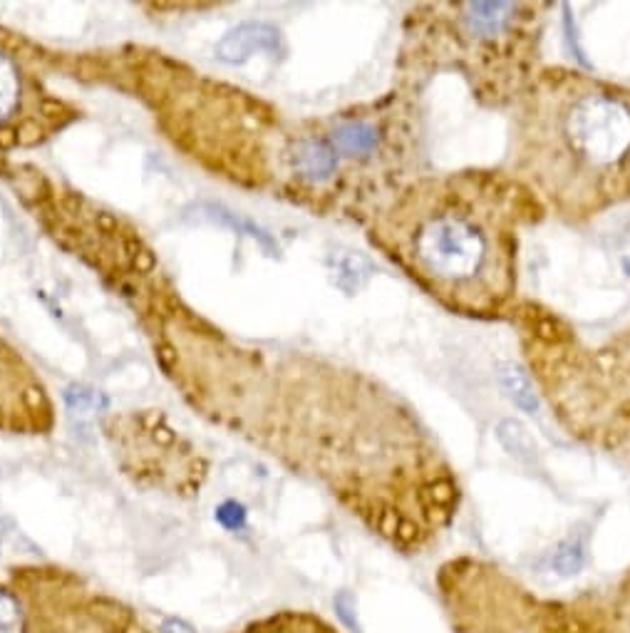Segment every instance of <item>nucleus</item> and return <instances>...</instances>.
<instances>
[{
    "instance_id": "f257e3e1",
    "label": "nucleus",
    "mask_w": 630,
    "mask_h": 633,
    "mask_svg": "<svg viewBox=\"0 0 630 633\" xmlns=\"http://www.w3.org/2000/svg\"><path fill=\"white\" fill-rule=\"evenodd\" d=\"M546 209L509 172L422 174L382 211L378 244L444 308L472 318L514 313L524 226Z\"/></svg>"
},
{
    "instance_id": "f03ea898",
    "label": "nucleus",
    "mask_w": 630,
    "mask_h": 633,
    "mask_svg": "<svg viewBox=\"0 0 630 633\" xmlns=\"http://www.w3.org/2000/svg\"><path fill=\"white\" fill-rule=\"evenodd\" d=\"M509 174L568 224L630 202V87L536 72L514 102Z\"/></svg>"
},
{
    "instance_id": "7ed1b4c3",
    "label": "nucleus",
    "mask_w": 630,
    "mask_h": 633,
    "mask_svg": "<svg viewBox=\"0 0 630 633\" xmlns=\"http://www.w3.org/2000/svg\"><path fill=\"white\" fill-rule=\"evenodd\" d=\"M546 3H430L412 13L407 53L415 82L454 70L489 107L514 105L539 63Z\"/></svg>"
},
{
    "instance_id": "20e7f679",
    "label": "nucleus",
    "mask_w": 630,
    "mask_h": 633,
    "mask_svg": "<svg viewBox=\"0 0 630 633\" xmlns=\"http://www.w3.org/2000/svg\"><path fill=\"white\" fill-rule=\"evenodd\" d=\"M437 589L454 633H630V566L601 589L541 596L502 566L459 557L440 566Z\"/></svg>"
},
{
    "instance_id": "39448f33",
    "label": "nucleus",
    "mask_w": 630,
    "mask_h": 633,
    "mask_svg": "<svg viewBox=\"0 0 630 633\" xmlns=\"http://www.w3.org/2000/svg\"><path fill=\"white\" fill-rule=\"evenodd\" d=\"M278 48V30L271 28V25H263V23H249V25H241V28L231 30L224 40L219 43V55L221 60L226 63H244L249 60L251 55L263 53H273Z\"/></svg>"
},
{
    "instance_id": "423d86ee",
    "label": "nucleus",
    "mask_w": 630,
    "mask_h": 633,
    "mask_svg": "<svg viewBox=\"0 0 630 633\" xmlns=\"http://www.w3.org/2000/svg\"><path fill=\"white\" fill-rule=\"evenodd\" d=\"M246 633H340L320 616L306 611H281L253 624Z\"/></svg>"
},
{
    "instance_id": "0eeeda50",
    "label": "nucleus",
    "mask_w": 630,
    "mask_h": 633,
    "mask_svg": "<svg viewBox=\"0 0 630 633\" xmlns=\"http://www.w3.org/2000/svg\"><path fill=\"white\" fill-rule=\"evenodd\" d=\"M588 562V539L586 534H571L566 537L554 552L549 554V571H554L561 579H568V576H576L578 571L583 569Z\"/></svg>"
},
{
    "instance_id": "6e6552de",
    "label": "nucleus",
    "mask_w": 630,
    "mask_h": 633,
    "mask_svg": "<svg viewBox=\"0 0 630 633\" xmlns=\"http://www.w3.org/2000/svg\"><path fill=\"white\" fill-rule=\"evenodd\" d=\"M497 432H499V440L504 442V447L511 452V455H516L519 460L534 462L536 442L519 420H504Z\"/></svg>"
},
{
    "instance_id": "1a4fd4ad",
    "label": "nucleus",
    "mask_w": 630,
    "mask_h": 633,
    "mask_svg": "<svg viewBox=\"0 0 630 633\" xmlns=\"http://www.w3.org/2000/svg\"><path fill=\"white\" fill-rule=\"evenodd\" d=\"M502 380H504V388L509 390V395L521 405V408H526V410L536 408L534 388H531L529 378H526L521 370H516L514 365H506L504 373H502Z\"/></svg>"
},
{
    "instance_id": "9d476101",
    "label": "nucleus",
    "mask_w": 630,
    "mask_h": 633,
    "mask_svg": "<svg viewBox=\"0 0 630 633\" xmlns=\"http://www.w3.org/2000/svg\"><path fill=\"white\" fill-rule=\"evenodd\" d=\"M335 274H338L335 279H338L340 288L345 286V279H350V291H355L360 286V281H365V276H368V266H365V261L360 256L345 254L335 259Z\"/></svg>"
},
{
    "instance_id": "9b49d317",
    "label": "nucleus",
    "mask_w": 630,
    "mask_h": 633,
    "mask_svg": "<svg viewBox=\"0 0 630 633\" xmlns=\"http://www.w3.org/2000/svg\"><path fill=\"white\" fill-rule=\"evenodd\" d=\"M15 87H18V82H15V72L13 68H10L8 60L0 55V117L13 107Z\"/></svg>"
},
{
    "instance_id": "f8f14e48",
    "label": "nucleus",
    "mask_w": 630,
    "mask_h": 633,
    "mask_svg": "<svg viewBox=\"0 0 630 633\" xmlns=\"http://www.w3.org/2000/svg\"><path fill=\"white\" fill-rule=\"evenodd\" d=\"M18 609L8 596H0V633H18Z\"/></svg>"
},
{
    "instance_id": "ddd939ff",
    "label": "nucleus",
    "mask_w": 630,
    "mask_h": 633,
    "mask_svg": "<svg viewBox=\"0 0 630 633\" xmlns=\"http://www.w3.org/2000/svg\"><path fill=\"white\" fill-rule=\"evenodd\" d=\"M162 631L164 633H196L189 624H184V621H179V619H167V621H164Z\"/></svg>"
}]
</instances>
